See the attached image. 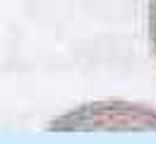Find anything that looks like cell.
Segmentation results:
<instances>
[{"label":"cell","mask_w":156,"mask_h":144,"mask_svg":"<svg viewBox=\"0 0 156 144\" xmlns=\"http://www.w3.org/2000/svg\"><path fill=\"white\" fill-rule=\"evenodd\" d=\"M149 39L156 55V0H149Z\"/></svg>","instance_id":"obj_1"}]
</instances>
